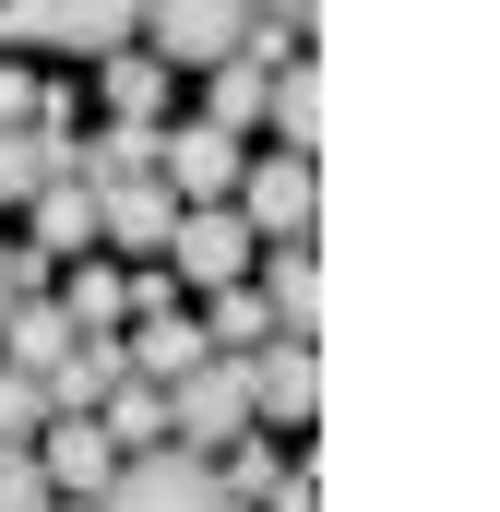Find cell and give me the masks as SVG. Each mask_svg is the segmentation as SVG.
<instances>
[{
	"label": "cell",
	"instance_id": "obj_27",
	"mask_svg": "<svg viewBox=\"0 0 500 512\" xmlns=\"http://www.w3.org/2000/svg\"><path fill=\"white\" fill-rule=\"evenodd\" d=\"M0 310H12V251H0Z\"/></svg>",
	"mask_w": 500,
	"mask_h": 512
},
{
	"label": "cell",
	"instance_id": "obj_2",
	"mask_svg": "<svg viewBox=\"0 0 500 512\" xmlns=\"http://www.w3.org/2000/svg\"><path fill=\"white\" fill-rule=\"evenodd\" d=\"M167 441H179V453L250 441V370H239V358H191V370L167 382Z\"/></svg>",
	"mask_w": 500,
	"mask_h": 512
},
{
	"label": "cell",
	"instance_id": "obj_5",
	"mask_svg": "<svg viewBox=\"0 0 500 512\" xmlns=\"http://www.w3.org/2000/svg\"><path fill=\"white\" fill-rule=\"evenodd\" d=\"M250 24V0H143V36H155V60L167 72H191V60H227Z\"/></svg>",
	"mask_w": 500,
	"mask_h": 512
},
{
	"label": "cell",
	"instance_id": "obj_25",
	"mask_svg": "<svg viewBox=\"0 0 500 512\" xmlns=\"http://www.w3.org/2000/svg\"><path fill=\"white\" fill-rule=\"evenodd\" d=\"M262 512H322V477H310V465H286V477H274V501Z\"/></svg>",
	"mask_w": 500,
	"mask_h": 512
},
{
	"label": "cell",
	"instance_id": "obj_14",
	"mask_svg": "<svg viewBox=\"0 0 500 512\" xmlns=\"http://www.w3.org/2000/svg\"><path fill=\"white\" fill-rule=\"evenodd\" d=\"M96 429H108V441H120V453H155V441H167V382H108V405H96Z\"/></svg>",
	"mask_w": 500,
	"mask_h": 512
},
{
	"label": "cell",
	"instance_id": "obj_6",
	"mask_svg": "<svg viewBox=\"0 0 500 512\" xmlns=\"http://www.w3.org/2000/svg\"><path fill=\"white\" fill-rule=\"evenodd\" d=\"M143 36V0H24V48H84V60H108Z\"/></svg>",
	"mask_w": 500,
	"mask_h": 512
},
{
	"label": "cell",
	"instance_id": "obj_8",
	"mask_svg": "<svg viewBox=\"0 0 500 512\" xmlns=\"http://www.w3.org/2000/svg\"><path fill=\"white\" fill-rule=\"evenodd\" d=\"M36 477H48V501H96V489L120 477V441H108L96 417H48V429H36Z\"/></svg>",
	"mask_w": 500,
	"mask_h": 512
},
{
	"label": "cell",
	"instance_id": "obj_22",
	"mask_svg": "<svg viewBox=\"0 0 500 512\" xmlns=\"http://www.w3.org/2000/svg\"><path fill=\"white\" fill-rule=\"evenodd\" d=\"M36 429H48V393H36V370H0V453H36Z\"/></svg>",
	"mask_w": 500,
	"mask_h": 512
},
{
	"label": "cell",
	"instance_id": "obj_24",
	"mask_svg": "<svg viewBox=\"0 0 500 512\" xmlns=\"http://www.w3.org/2000/svg\"><path fill=\"white\" fill-rule=\"evenodd\" d=\"M155 310H179V274H167V262H143V274H131V322H155Z\"/></svg>",
	"mask_w": 500,
	"mask_h": 512
},
{
	"label": "cell",
	"instance_id": "obj_12",
	"mask_svg": "<svg viewBox=\"0 0 500 512\" xmlns=\"http://www.w3.org/2000/svg\"><path fill=\"white\" fill-rule=\"evenodd\" d=\"M120 358H131V382H179V370H191V358H215V346H203V322L155 310V322H131V334H120Z\"/></svg>",
	"mask_w": 500,
	"mask_h": 512
},
{
	"label": "cell",
	"instance_id": "obj_4",
	"mask_svg": "<svg viewBox=\"0 0 500 512\" xmlns=\"http://www.w3.org/2000/svg\"><path fill=\"white\" fill-rule=\"evenodd\" d=\"M239 131H215V120H191V131H155V179L179 191V203H239Z\"/></svg>",
	"mask_w": 500,
	"mask_h": 512
},
{
	"label": "cell",
	"instance_id": "obj_3",
	"mask_svg": "<svg viewBox=\"0 0 500 512\" xmlns=\"http://www.w3.org/2000/svg\"><path fill=\"white\" fill-rule=\"evenodd\" d=\"M250 251H262V239H250L239 227V203H179V227H167V274H179V286H203V298H215V286H250Z\"/></svg>",
	"mask_w": 500,
	"mask_h": 512
},
{
	"label": "cell",
	"instance_id": "obj_20",
	"mask_svg": "<svg viewBox=\"0 0 500 512\" xmlns=\"http://www.w3.org/2000/svg\"><path fill=\"white\" fill-rule=\"evenodd\" d=\"M262 334H274V310H262V286H215V298H203V346H215V358H250Z\"/></svg>",
	"mask_w": 500,
	"mask_h": 512
},
{
	"label": "cell",
	"instance_id": "obj_19",
	"mask_svg": "<svg viewBox=\"0 0 500 512\" xmlns=\"http://www.w3.org/2000/svg\"><path fill=\"white\" fill-rule=\"evenodd\" d=\"M60 322H72V334H120V322H131V274H108V262H72Z\"/></svg>",
	"mask_w": 500,
	"mask_h": 512
},
{
	"label": "cell",
	"instance_id": "obj_16",
	"mask_svg": "<svg viewBox=\"0 0 500 512\" xmlns=\"http://www.w3.org/2000/svg\"><path fill=\"white\" fill-rule=\"evenodd\" d=\"M84 239H96V191H84V179H48V191H36V239H24V251L72 262Z\"/></svg>",
	"mask_w": 500,
	"mask_h": 512
},
{
	"label": "cell",
	"instance_id": "obj_10",
	"mask_svg": "<svg viewBox=\"0 0 500 512\" xmlns=\"http://www.w3.org/2000/svg\"><path fill=\"white\" fill-rule=\"evenodd\" d=\"M167 227H179V191L167 179H120V191H96V239H120V251H167Z\"/></svg>",
	"mask_w": 500,
	"mask_h": 512
},
{
	"label": "cell",
	"instance_id": "obj_18",
	"mask_svg": "<svg viewBox=\"0 0 500 512\" xmlns=\"http://www.w3.org/2000/svg\"><path fill=\"white\" fill-rule=\"evenodd\" d=\"M262 96H274V60L227 48V60H215V96H203V120H215V131H250V120H262Z\"/></svg>",
	"mask_w": 500,
	"mask_h": 512
},
{
	"label": "cell",
	"instance_id": "obj_11",
	"mask_svg": "<svg viewBox=\"0 0 500 512\" xmlns=\"http://www.w3.org/2000/svg\"><path fill=\"white\" fill-rule=\"evenodd\" d=\"M48 179H72V131L12 120V131H0V203H36Z\"/></svg>",
	"mask_w": 500,
	"mask_h": 512
},
{
	"label": "cell",
	"instance_id": "obj_7",
	"mask_svg": "<svg viewBox=\"0 0 500 512\" xmlns=\"http://www.w3.org/2000/svg\"><path fill=\"white\" fill-rule=\"evenodd\" d=\"M239 370H250V417H286V429H298V417L322 405V346H310V334H262Z\"/></svg>",
	"mask_w": 500,
	"mask_h": 512
},
{
	"label": "cell",
	"instance_id": "obj_13",
	"mask_svg": "<svg viewBox=\"0 0 500 512\" xmlns=\"http://www.w3.org/2000/svg\"><path fill=\"white\" fill-rule=\"evenodd\" d=\"M262 310H274V334H310V322H322V251H310V239H274Z\"/></svg>",
	"mask_w": 500,
	"mask_h": 512
},
{
	"label": "cell",
	"instance_id": "obj_26",
	"mask_svg": "<svg viewBox=\"0 0 500 512\" xmlns=\"http://www.w3.org/2000/svg\"><path fill=\"white\" fill-rule=\"evenodd\" d=\"M12 120H36V72H12V60H0V131Z\"/></svg>",
	"mask_w": 500,
	"mask_h": 512
},
{
	"label": "cell",
	"instance_id": "obj_21",
	"mask_svg": "<svg viewBox=\"0 0 500 512\" xmlns=\"http://www.w3.org/2000/svg\"><path fill=\"white\" fill-rule=\"evenodd\" d=\"M108 108H120V120H155V108H167V60H155V48H108Z\"/></svg>",
	"mask_w": 500,
	"mask_h": 512
},
{
	"label": "cell",
	"instance_id": "obj_17",
	"mask_svg": "<svg viewBox=\"0 0 500 512\" xmlns=\"http://www.w3.org/2000/svg\"><path fill=\"white\" fill-rule=\"evenodd\" d=\"M262 108H274V131H286V155H310V143H322V72H310V48H298V60H274V96H262Z\"/></svg>",
	"mask_w": 500,
	"mask_h": 512
},
{
	"label": "cell",
	"instance_id": "obj_23",
	"mask_svg": "<svg viewBox=\"0 0 500 512\" xmlns=\"http://www.w3.org/2000/svg\"><path fill=\"white\" fill-rule=\"evenodd\" d=\"M0 512H60L48 477H36V453H0Z\"/></svg>",
	"mask_w": 500,
	"mask_h": 512
},
{
	"label": "cell",
	"instance_id": "obj_1",
	"mask_svg": "<svg viewBox=\"0 0 500 512\" xmlns=\"http://www.w3.org/2000/svg\"><path fill=\"white\" fill-rule=\"evenodd\" d=\"M96 512H239V501L215 489V453L155 441V453H120V477L96 489Z\"/></svg>",
	"mask_w": 500,
	"mask_h": 512
},
{
	"label": "cell",
	"instance_id": "obj_9",
	"mask_svg": "<svg viewBox=\"0 0 500 512\" xmlns=\"http://www.w3.org/2000/svg\"><path fill=\"white\" fill-rule=\"evenodd\" d=\"M239 227H250V239H310V155L239 167Z\"/></svg>",
	"mask_w": 500,
	"mask_h": 512
},
{
	"label": "cell",
	"instance_id": "obj_15",
	"mask_svg": "<svg viewBox=\"0 0 500 512\" xmlns=\"http://www.w3.org/2000/svg\"><path fill=\"white\" fill-rule=\"evenodd\" d=\"M60 346H72L60 298H12V310H0V370H48Z\"/></svg>",
	"mask_w": 500,
	"mask_h": 512
}]
</instances>
